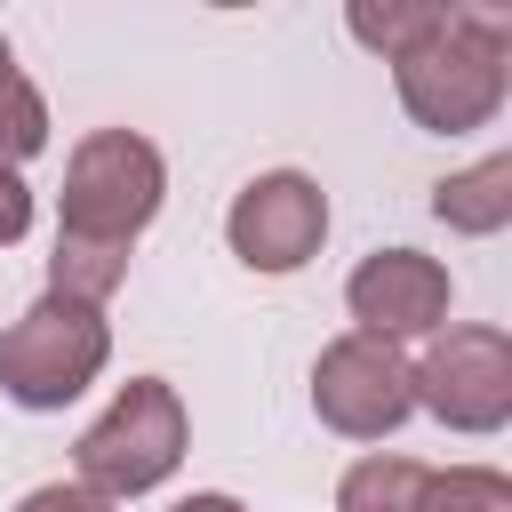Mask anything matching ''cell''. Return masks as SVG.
<instances>
[{
  "instance_id": "cell-4",
  "label": "cell",
  "mask_w": 512,
  "mask_h": 512,
  "mask_svg": "<svg viewBox=\"0 0 512 512\" xmlns=\"http://www.w3.org/2000/svg\"><path fill=\"white\" fill-rule=\"evenodd\" d=\"M112 360V320L72 296H40L24 320L0 328V392L32 416L72 408Z\"/></svg>"
},
{
  "instance_id": "cell-9",
  "label": "cell",
  "mask_w": 512,
  "mask_h": 512,
  "mask_svg": "<svg viewBox=\"0 0 512 512\" xmlns=\"http://www.w3.org/2000/svg\"><path fill=\"white\" fill-rule=\"evenodd\" d=\"M432 216H440L448 232H464V240L504 232V224H512V152H488V160L440 176V184H432Z\"/></svg>"
},
{
  "instance_id": "cell-11",
  "label": "cell",
  "mask_w": 512,
  "mask_h": 512,
  "mask_svg": "<svg viewBox=\"0 0 512 512\" xmlns=\"http://www.w3.org/2000/svg\"><path fill=\"white\" fill-rule=\"evenodd\" d=\"M344 24H352V40H360V48H376L384 64H400V56L440 24V0H384V8H376V0H360Z\"/></svg>"
},
{
  "instance_id": "cell-8",
  "label": "cell",
  "mask_w": 512,
  "mask_h": 512,
  "mask_svg": "<svg viewBox=\"0 0 512 512\" xmlns=\"http://www.w3.org/2000/svg\"><path fill=\"white\" fill-rule=\"evenodd\" d=\"M456 304V280L440 256L424 248H376L352 264L344 280V312H352V336H376V344H408V336H440Z\"/></svg>"
},
{
  "instance_id": "cell-1",
  "label": "cell",
  "mask_w": 512,
  "mask_h": 512,
  "mask_svg": "<svg viewBox=\"0 0 512 512\" xmlns=\"http://www.w3.org/2000/svg\"><path fill=\"white\" fill-rule=\"evenodd\" d=\"M400 112L432 136H472L512 96V16L504 8H440V24L392 64Z\"/></svg>"
},
{
  "instance_id": "cell-3",
  "label": "cell",
  "mask_w": 512,
  "mask_h": 512,
  "mask_svg": "<svg viewBox=\"0 0 512 512\" xmlns=\"http://www.w3.org/2000/svg\"><path fill=\"white\" fill-rule=\"evenodd\" d=\"M184 440H192V416H184L176 384H168V376H128V384L112 392V408L72 440V480L96 488L104 504L152 496L160 480H176Z\"/></svg>"
},
{
  "instance_id": "cell-5",
  "label": "cell",
  "mask_w": 512,
  "mask_h": 512,
  "mask_svg": "<svg viewBox=\"0 0 512 512\" xmlns=\"http://www.w3.org/2000/svg\"><path fill=\"white\" fill-rule=\"evenodd\" d=\"M408 384H416V408L440 416L448 432H504L512 424V336L488 328V320H464V328H440L424 344V360H408Z\"/></svg>"
},
{
  "instance_id": "cell-16",
  "label": "cell",
  "mask_w": 512,
  "mask_h": 512,
  "mask_svg": "<svg viewBox=\"0 0 512 512\" xmlns=\"http://www.w3.org/2000/svg\"><path fill=\"white\" fill-rule=\"evenodd\" d=\"M168 512H248V504L224 496V488H200V496H184V504H168Z\"/></svg>"
},
{
  "instance_id": "cell-6",
  "label": "cell",
  "mask_w": 512,
  "mask_h": 512,
  "mask_svg": "<svg viewBox=\"0 0 512 512\" xmlns=\"http://www.w3.org/2000/svg\"><path fill=\"white\" fill-rule=\"evenodd\" d=\"M312 408L344 440H392L416 416V384H408L400 344H376V336H352V328L336 344H320V360H312Z\"/></svg>"
},
{
  "instance_id": "cell-14",
  "label": "cell",
  "mask_w": 512,
  "mask_h": 512,
  "mask_svg": "<svg viewBox=\"0 0 512 512\" xmlns=\"http://www.w3.org/2000/svg\"><path fill=\"white\" fill-rule=\"evenodd\" d=\"M24 232H32V184L0 160V248H8V240H24Z\"/></svg>"
},
{
  "instance_id": "cell-2",
  "label": "cell",
  "mask_w": 512,
  "mask_h": 512,
  "mask_svg": "<svg viewBox=\"0 0 512 512\" xmlns=\"http://www.w3.org/2000/svg\"><path fill=\"white\" fill-rule=\"evenodd\" d=\"M160 192H168V160L152 136L136 128H88L64 160V216H56V240H88V248H136V232L160 216Z\"/></svg>"
},
{
  "instance_id": "cell-10",
  "label": "cell",
  "mask_w": 512,
  "mask_h": 512,
  "mask_svg": "<svg viewBox=\"0 0 512 512\" xmlns=\"http://www.w3.org/2000/svg\"><path fill=\"white\" fill-rule=\"evenodd\" d=\"M336 512H432V464H416V456H360L336 480Z\"/></svg>"
},
{
  "instance_id": "cell-12",
  "label": "cell",
  "mask_w": 512,
  "mask_h": 512,
  "mask_svg": "<svg viewBox=\"0 0 512 512\" xmlns=\"http://www.w3.org/2000/svg\"><path fill=\"white\" fill-rule=\"evenodd\" d=\"M40 144H48V104H40V88L16 72V56H8V40H0V160L24 168Z\"/></svg>"
},
{
  "instance_id": "cell-15",
  "label": "cell",
  "mask_w": 512,
  "mask_h": 512,
  "mask_svg": "<svg viewBox=\"0 0 512 512\" xmlns=\"http://www.w3.org/2000/svg\"><path fill=\"white\" fill-rule=\"evenodd\" d=\"M16 512H112L96 488H80V480H48V488H32Z\"/></svg>"
},
{
  "instance_id": "cell-7",
  "label": "cell",
  "mask_w": 512,
  "mask_h": 512,
  "mask_svg": "<svg viewBox=\"0 0 512 512\" xmlns=\"http://www.w3.org/2000/svg\"><path fill=\"white\" fill-rule=\"evenodd\" d=\"M224 240L248 272H304L328 240V192L304 176V168H264L232 192L224 208Z\"/></svg>"
},
{
  "instance_id": "cell-13",
  "label": "cell",
  "mask_w": 512,
  "mask_h": 512,
  "mask_svg": "<svg viewBox=\"0 0 512 512\" xmlns=\"http://www.w3.org/2000/svg\"><path fill=\"white\" fill-rule=\"evenodd\" d=\"M432 512H512V480L496 464H448L432 472Z\"/></svg>"
}]
</instances>
